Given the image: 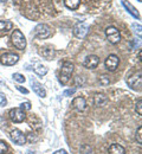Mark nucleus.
Masks as SVG:
<instances>
[{"label":"nucleus","instance_id":"obj_8","mask_svg":"<svg viewBox=\"0 0 142 154\" xmlns=\"http://www.w3.org/2000/svg\"><path fill=\"white\" fill-rule=\"evenodd\" d=\"M10 137H11L12 142H14L16 145L23 146V145L26 143V136H25V134H24L21 131H19V129L12 131L11 134H10Z\"/></svg>","mask_w":142,"mask_h":154},{"label":"nucleus","instance_id":"obj_23","mask_svg":"<svg viewBox=\"0 0 142 154\" xmlns=\"http://www.w3.org/2000/svg\"><path fill=\"white\" fill-rule=\"evenodd\" d=\"M13 79H14L16 82H18V83H24V82H25V77H24V75H21V74H19V72L13 74Z\"/></svg>","mask_w":142,"mask_h":154},{"label":"nucleus","instance_id":"obj_7","mask_svg":"<svg viewBox=\"0 0 142 154\" xmlns=\"http://www.w3.org/2000/svg\"><path fill=\"white\" fill-rule=\"evenodd\" d=\"M19 60V56L16 55V54H11V52H7V54H4L1 58H0V62L1 64L4 65H7V66H11V65H14L17 64Z\"/></svg>","mask_w":142,"mask_h":154},{"label":"nucleus","instance_id":"obj_10","mask_svg":"<svg viewBox=\"0 0 142 154\" xmlns=\"http://www.w3.org/2000/svg\"><path fill=\"white\" fill-rule=\"evenodd\" d=\"M104 64H105V68L109 71H115L117 69L119 64H120V58L117 57L116 55H109L105 59Z\"/></svg>","mask_w":142,"mask_h":154},{"label":"nucleus","instance_id":"obj_36","mask_svg":"<svg viewBox=\"0 0 142 154\" xmlns=\"http://www.w3.org/2000/svg\"><path fill=\"white\" fill-rule=\"evenodd\" d=\"M14 1H17V2H18V1H19V0H14Z\"/></svg>","mask_w":142,"mask_h":154},{"label":"nucleus","instance_id":"obj_15","mask_svg":"<svg viewBox=\"0 0 142 154\" xmlns=\"http://www.w3.org/2000/svg\"><path fill=\"white\" fill-rule=\"evenodd\" d=\"M31 83H32V89H33V91H35V93H36L38 96L41 97V98L46 97V90L43 88V85H41V83L35 82L33 79L31 81Z\"/></svg>","mask_w":142,"mask_h":154},{"label":"nucleus","instance_id":"obj_26","mask_svg":"<svg viewBox=\"0 0 142 154\" xmlns=\"http://www.w3.org/2000/svg\"><path fill=\"white\" fill-rule=\"evenodd\" d=\"M135 110H136V113H137L139 115H142V101L141 100H139V101L136 102V104H135Z\"/></svg>","mask_w":142,"mask_h":154},{"label":"nucleus","instance_id":"obj_24","mask_svg":"<svg viewBox=\"0 0 142 154\" xmlns=\"http://www.w3.org/2000/svg\"><path fill=\"white\" fill-rule=\"evenodd\" d=\"M135 137H136V140H137V142L141 145L142 143V127L140 126L139 127V129L136 131V134H135Z\"/></svg>","mask_w":142,"mask_h":154},{"label":"nucleus","instance_id":"obj_16","mask_svg":"<svg viewBox=\"0 0 142 154\" xmlns=\"http://www.w3.org/2000/svg\"><path fill=\"white\" fill-rule=\"evenodd\" d=\"M107 102H108V97L105 96L104 94L98 93V94H96L94 96V103H95L96 107H104L107 104Z\"/></svg>","mask_w":142,"mask_h":154},{"label":"nucleus","instance_id":"obj_33","mask_svg":"<svg viewBox=\"0 0 142 154\" xmlns=\"http://www.w3.org/2000/svg\"><path fill=\"white\" fill-rule=\"evenodd\" d=\"M53 154H69L65 149H58V151H56Z\"/></svg>","mask_w":142,"mask_h":154},{"label":"nucleus","instance_id":"obj_35","mask_svg":"<svg viewBox=\"0 0 142 154\" xmlns=\"http://www.w3.org/2000/svg\"><path fill=\"white\" fill-rule=\"evenodd\" d=\"M137 1H139V2H141V1H142V0H137Z\"/></svg>","mask_w":142,"mask_h":154},{"label":"nucleus","instance_id":"obj_21","mask_svg":"<svg viewBox=\"0 0 142 154\" xmlns=\"http://www.w3.org/2000/svg\"><path fill=\"white\" fill-rule=\"evenodd\" d=\"M98 81H100V84L103 85V87H105V85H109L110 84V78L108 75H101L100 78H98Z\"/></svg>","mask_w":142,"mask_h":154},{"label":"nucleus","instance_id":"obj_12","mask_svg":"<svg viewBox=\"0 0 142 154\" xmlns=\"http://www.w3.org/2000/svg\"><path fill=\"white\" fill-rule=\"evenodd\" d=\"M39 55L43 58L47 59V60H51V59H53V57H55L56 51L51 46H41V49H39Z\"/></svg>","mask_w":142,"mask_h":154},{"label":"nucleus","instance_id":"obj_19","mask_svg":"<svg viewBox=\"0 0 142 154\" xmlns=\"http://www.w3.org/2000/svg\"><path fill=\"white\" fill-rule=\"evenodd\" d=\"M64 4L70 10H77L81 5V0H64Z\"/></svg>","mask_w":142,"mask_h":154},{"label":"nucleus","instance_id":"obj_5","mask_svg":"<svg viewBox=\"0 0 142 154\" xmlns=\"http://www.w3.org/2000/svg\"><path fill=\"white\" fill-rule=\"evenodd\" d=\"M35 35L39 39H46L51 36V29L47 24H38L35 27Z\"/></svg>","mask_w":142,"mask_h":154},{"label":"nucleus","instance_id":"obj_31","mask_svg":"<svg viewBox=\"0 0 142 154\" xmlns=\"http://www.w3.org/2000/svg\"><path fill=\"white\" fill-rule=\"evenodd\" d=\"M75 91H76V89H69V90H65L64 91V95L65 96H70V95L75 94Z\"/></svg>","mask_w":142,"mask_h":154},{"label":"nucleus","instance_id":"obj_32","mask_svg":"<svg viewBox=\"0 0 142 154\" xmlns=\"http://www.w3.org/2000/svg\"><path fill=\"white\" fill-rule=\"evenodd\" d=\"M17 89H18L20 93H23V94H29V90H27L26 88H23V87H19V85H18Z\"/></svg>","mask_w":142,"mask_h":154},{"label":"nucleus","instance_id":"obj_27","mask_svg":"<svg viewBox=\"0 0 142 154\" xmlns=\"http://www.w3.org/2000/svg\"><path fill=\"white\" fill-rule=\"evenodd\" d=\"M7 149H8V147H7L6 142H4V141L0 140V154H5L7 152Z\"/></svg>","mask_w":142,"mask_h":154},{"label":"nucleus","instance_id":"obj_18","mask_svg":"<svg viewBox=\"0 0 142 154\" xmlns=\"http://www.w3.org/2000/svg\"><path fill=\"white\" fill-rule=\"evenodd\" d=\"M13 24L10 20H0V32H8L12 30Z\"/></svg>","mask_w":142,"mask_h":154},{"label":"nucleus","instance_id":"obj_9","mask_svg":"<svg viewBox=\"0 0 142 154\" xmlns=\"http://www.w3.org/2000/svg\"><path fill=\"white\" fill-rule=\"evenodd\" d=\"M25 112L21 109V108H14V109H11L10 110V119L16 122V123H20L25 120Z\"/></svg>","mask_w":142,"mask_h":154},{"label":"nucleus","instance_id":"obj_13","mask_svg":"<svg viewBox=\"0 0 142 154\" xmlns=\"http://www.w3.org/2000/svg\"><path fill=\"white\" fill-rule=\"evenodd\" d=\"M72 106H74V108H75L76 110H78V112H84L85 108H86V101H85L84 97H76V98H74V101H72Z\"/></svg>","mask_w":142,"mask_h":154},{"label":"nucleus","instance_id":"obj_11","mask_svg":"<svg viewBox=\"0 0 142 154\" xmlns=\"http://www.w3.org/2000/svg\"><path fill=\"white\" fill-rule=\"evenodd\" d=\"M100 64V58L95 55H89L86 56L84 62H83V65L86 68V69H96Z\"/></svg>","mask_w":142,"mask_h":154},{"label":"nucleus","instance_id":"obj_3","mask_svg":"<svg viewBox=\"0 0 142 154\" xmlns=\"http://www.w3.org/2000/svg\"><path fill=\"white\" fill-rule=\"evenodd\" d=\"M11 39H12L13 45L18 50H24L26 48V38H25V36L21 33V31H19V30H14L12 32Z\"/></svg>","mask_w":142,"mask_h":154},{"label":"nucleus","instance_id":"obj_34","mask_svg":"<svg viewBox=\"0 0 142 154\" xmlns=\"http://www.w3.org/2000/svg\"><path fill=\"white\" fill-rule=\"evenodd\" d=\"M27 154H33L32 152H27Z\"/></svg>","mask_w":142,"mask_h":154},{"label":"nucleus","instance_id":"obj_20","mask_svg":"<svg viewBox=\"0 0 142 154\" xmlns=\"http://www.w3.org/2000/svg\"><path fill=\"white\" fill-rule=\"evenodd\" d=\"M35 72L38 75V76H45L47 74V68L43 64H38L36 68H35Z\"/></svg>","mask_w":142,"mask_h":154},{"label":"nucleus","instance_id":"obj_25","mask_svg":"<svg viewBox=\"0 0 142 154\" xmlns=\"http://www.w3.org/2000/svg\"><path fill=\"white\" fill-rule=\"evenodd\" d=\"M131 27L134 29V32H135V33H137V35H139V37H141V25L135 23V24H133V25H131Z\"/></svg>","mask_w":142,"mask_h":154},{"label":"nucleus","instance_id":"obj_22","mask_svg":"<svg viewBox=\"0 0 142 154\" xmlns=\"http://www.w3.org/2000/svg\"><path fill=\"white\" fill-rule=\"evenodd\" d=\"M81 154H92V147L89 145H82Z\"/></svg>","mask_w":142,"mask_h":154},{"label":"nucleus","instance_id":"obj_28","mask_svg":"<svg viewBox=\"0 0 142 154\" xmlns=\"http://www.w3.org/2000/svg\"><path fill=\"white\" fill-rule=\"evenodd\" d=\"M75 82H76L77 85H83V84L85 83V78L82 76H77L76 78H75Z\"/></svg>","mask_w":142,"mask_h":154},{"label":"nucleus","instance_id":"obj_4","mask_svg":"<svg viewBox=\"0 0 142 154\" xmlns=\"http://www.w3.org/2000/svg\"><path fill=\"white\" fill-rule=\"evenodd\" d=\"M105 35H107V38L108 42L110 44H119L120 40H121V35L119 32V30L115 27V26H108L105 29Z\"/></svg>","mask_w":142,"mask_h":154},{"label":"nucleus","instance_id":"obj_29","mask_svg":"<svg viewBox=\"0 0 142 154\" xmlns=\"http://www.w3.org/2000/svg\"><path fill=\"white\" fill-rule=\"evenodd\" d=\"M6 103H7V100H6V97H5V95H4L2 93H0V107H4V106H6Z\"/></svg>","mask_w":142,"mask_h":154},{"label":"nucleus","instance_id":"obj_6","mask_svg":"<svg viewBox=\"0 0 142 154\" xmlns=\"http://www.w3.org/2000/svg\"><path fill=\"white\" fill-rule=\"evenodd\" d=\"M74 35H75V37H77V38L80 39H83L86 35H88V32H89V25L86 24V23H78V24H76L75 25V27H74Z\"/></svg>","mask_w":142,"mask_h":154},{"label":"nucleus","instance_id":"obj_1","mask_svg":"<svg viewBox=\"0 0 142 154\" xmlns=\"http://www.w3.org/2000/svg\"><path fill=\"white\" fill-rule=\"evenodd\" d=\"M127 83L128 85L134 89V90H140L141 89V83H142V78H141V71H134V72H130L129 75H127Z\"/></svg>","mask_w":142,"mask_h":154},{"label":"nucleus","instance_id":"obj_17","mask_svg":"<svg viewBox=\"0 0 142 154\" xmlns=\"http://www.w3.org/2000/svg\"><path fill=\"white\" fill-rule=\"evenodd\" d=\"M109 154H125V149L119 143H113L109 147Z\"/></svg>","mask_w":142,"mask_h":154},{"label":"nucleus","instance_id":"obj_30","mask_svg":"<svg viewBox=\"0 0 142 154\" xmlns=\"http://www.w3.org/2000/svg\"><path fill=\"white\" fill-rule=\"evenodd\" d=\"M24 108H25L26 110H30V109H31V103H30V102L23 103V104H21V109H24Z\"/></svg>","mask_w":142,"mask_h":154},{"label":"nucleus","instance_id":"obj_2","mask_svg":"<svg viewBox=\"0 0 142 154\" xmlns=\"http://www.w3.org/2000/svg\"><path fill=\"white\" fill-rule=\"evenodd\" d=\"M74 64L71 62H65L62 66V70H61V75H59V82H61L63 85H65L70 77H71V74L74 72Z\"/></svg>","mask_w":142,"mask_h":154},{"label":"nucleus","instance_id":"obj_14","mask_svg":"<svg viewBox=\"0 0 142 154\" xmlns=\"http://www.w3.org/2000/svg\"><path fill=\"white\" fill-rule=\"evenodd\" d=\"M122 4H123V6L125 7V10L134 17V18H136V19H140V13H139V11L129 2V1H127V0H122Z\"/></svg>","mask_w":142,"mask_h":154}]
</instances>
